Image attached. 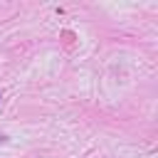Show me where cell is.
I'll use <instances>...</instances> for the list:
<instances>
[]
</instances>
